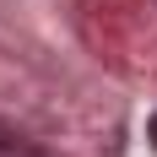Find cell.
Instances as JSON below:
<instances>
[{
  "label": "cell",
  "instance_id": "2",
  "mask_svg": "<svg viewBox=\"0 0 157 157\" xmlns=\"http://www.w3.org/2000/svg\"><path fill=\"white\" fill-rule=\"evenodd\" d=\"M152 146H157V114H152Z\"/></svg>",
  "mask_w": 157,
  "mask_h": 157
},
{
  "label": "cell",
  "instance_id": "1",
  "mask_svg": "<svg viewBox=\"0 0 157 157\" xmlns=\"http://www.w3.org/2000/svg\"><path fill=\"white\" fill-rule=\"evenodd\" d=\"M0 157H44L33 141H16V136H0Z\"/></svg>",
  "mask_w": 157,
  "mask_h": 157
}]
</instances>
